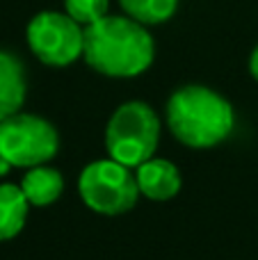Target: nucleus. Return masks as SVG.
Segmentation results:
<instances>
[{"label":"nucleus","mask_w":258,"mask_h":260,"mask_svg":"<svg viewBox=\"0 0 258 260\" xmlns=\"http://www.w3.org/2000/svg\"><path fill=\"white\" fill-rule=\"evenodd\" d=\"M82 57L101 76L135 78L153 64L155 44L146 25L131 16L108 14L85 27Z\"/></svg>","instance_id":"1"},{"label":"nucleus","mask_w":258,"mask_h":260,"mask_svg":"<svg viewBox=\"0 0 258 260\" xmlns=\"http://www.w3.org/2000/svg\"><path fill=\"white\" fill-rule=\"evenodd\" d=\"M167 128L190 148H213L222 144L236 126L231 103L204 85L178 87L167 101Z\"/></svg>","instance_id":"2"},{"label":"nucleus","mask_w":258,"mask_h":260,"mask_svg":"<svg viewBox=\"0 0 258 260\" xmlns=\"http://www.w3.org/2000/svg\"><path fill=\"white\" fill-rule=\"evenodd\" d=\"M160 117L151 105L128 101L119 105L105 126V148L112 160L137 169L151 160L160 142Z\"/></svg>","instance_id":"3"},{"label":"nucleus","mask_w":258,"mask_h":260,"mask_svg":"<svg viewBox=\"0 0 258 260\" xmlns=\"http://www.w3.org/2000/svg\"><path fill=\"white\" fill-rule=\"evenodd\" d=\"M78 192L89 210L99 215L117 217L135 208L140 199L137 178L131 167L112 160H94L80 171Z\"/></svg>","instance_id":"4"},{"label":"nucleus","mask_w":258,"mask_h":260,"mask_svg":"<svg viewBox=\"0 0 258 260\" xmlns=\"http://www.w3.org/2000/svg\"><path fill=\"white\" fill-rule=\"evenodd\" d=\"M59 151L57 128L44 117L16 112L0 121V157L12 167H32L46 165Z\"/></svg>","instance_id":"5"},{"label":"nucleus","mask_w":258,"mask_h":260,"mask_svg":"<svg viewBox=\"0 0 258 260\" xmlns=\"http://www.w3.org/2000/svg\"><path fill=\"white\" fill-rule=\"evenodd\" d=\"M27 46L46 67H69L85 50V27L67 12H39L27 23Z\"/></svg>","instance_id":"6"},{"label":"nucleus","mask_w":258,"mask_h":260,"mask_svg":"<svg viewBox=\"0 0 258 260\" xmlns=\"http://www.w3.org/2000/svg\"><path fill=\"white\" fill-rule=\"evenodd\" d=\"M140 194L151 201H169L181 192V171L174 162L163 157H151L135 169Z\"/></svg>","instance_id":"7"},{"label":"nucleus","mask_w":258,"mask_h":260,"mask_svg":"<svg viewBox=\"0 0 258 260\" xmlns=\"http://www.w3.org/2000/svg\"><path fill=\"white\" fill-rule=\"evenodd\" d=\"M25 69L9 50H0V121L21 112L25 103Z\"/></svg>","instance_id":"8"},{"label":"nucleus","mask_w":258,"mask_h":260,"mask_svg":"<svg viewBox=\"0 0 258 260\" xmlns=\"http://www.w3.org/2000/svg\"><path fill=\"white\" fill-rule=\"evenodd\" d=\"M21 189L25 194L27 203L35 208H46L55 203L64 192V176L53 167H32L25 171L21 180Z\"/></svg>","instance_id":"9"},{"label":"nucleus","mask_w":258,"mask_h":260,"mask_svg":"<svg viewBox=\"0 0 258 260\" xmlns=\"http://www.w3.org/2000/svg\"><path fill=\"white\" fill-rule=\"evenodd\" d=\"M27 203L21 185L3 183L0 185V242L16 238L27 219Z\"/></svg>","instance_id":"10"},{"label":"nucleus","mask_w":258,"mask_h":260,"mask_svg":"<svg viewBox=\"0 0 258 260\" xmlns=\"http://www.w3.org/2000/svg\"><path fill=\"white\" fill-rule=\"evenodd\" d=\"M126 16L142 25H158L176 14L178 0H119Z\"/></svg>","instance_id":"11"},{"label":"nucleus","mask_w":258,"mask_h":260,"mask_svg":"<svg viewBox=\"0 0 258 260\" xmlns=\"http://www.w3.org/2000/svg\"><path fill=\"white\" fill-rule=\"evenodd\" d=\"M64 7H67V14L73 21L87 27L108 16L110 0H64Z\"/></svg>","instance_id":"12"},{"label":"nucleus","mask_w":258,"mask_h":260,"mask_svg":"<svg viewBox=\"0 0 258 260\" xmlns=\"http://www.w3.org/2000/svg\"><path fill=\"white\" fill-rule=\"evenodd\" d=\"M249 73H251L254 80H258V46L251 50V55H249Z\"/></svg>","instance_id":"13"},{"label":"nucleus","mask_w":258,"mask_h":260,"mask_svg":"<svg viewBox=\"0 0 258 260\" xmlns=\"http://www.w3.org/2000/svg\"><path fill=\"white\" fill-rule=\"evenodd\" d=\"M9 169H12V165H9V162L5 160V157H0V176H5Z\"/></svg>","instance_id":"14"}]
</instances>
